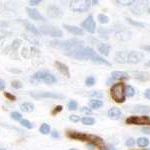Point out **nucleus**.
<instances>
[{
  "mask_svg": "<svg viewBox=\"0 0 150 150\" xmlns=\"http://www.w3.org/2000/svg\"><path fill=\"white\" fill-rule=\"evenodd\" d=\"M69 119L71 120L72 122H78L79 120H80V117H79V116H77V115H75V114H73V115H70L69 116Z\"/></svg>",
  "mask_w": 150,
  "mask_h": 150,
  "instance_id": "37998d69",
  "label": "nucleus"
},
{
  "mask_svg": "<svg viewBox=\"0 0 150 150\" xmlns=\"http://www.w3.org/2000/svg\"><path fill=\"white\" fill-rule=\"evenodd\" d=\"M89 106H90L92 109H98L103 106V102L99 99H92V100L89 102Z\"/></svg>",
  "mask_w": 150,
  "mask_h": 150,
  "instance_id": "393cba45",
  "label": "nucleus"
},
{
  "mask_svg": "<svg viewBox=\"0 0 150 150\" xmlns=\"http://www.w3.org/2000/svg\"><path fill=\"white\" fill-rule=\"evenodd\" d=\"M135 140L133 139V138H128L126 140V142H125V144H126V146H129V147H133L135 145Z\"/></svg>",
  "mask_w": 150,
  "mask_h": 150,
  "instance_id": "58836bf2",
  "label": "nucleus"
},
{
  "mask_svg": "<svg viewBox=\"0 0 150 150\" xmlns=\"http://www.w3.org/2000/svg\"><path fill=\"white\" fill-rule=\"evenodd\" d=\"M125 96H128V97H132V96H134L135 94V89L133 88L131 85H126L125 86Z\"/></svg>",
  "mask_w": 150,
  "mask_h": 150,
  "instance_id": "cd10ccee",
  "label": "nucleus"
},
{
  "mask_svg": "<svg viewBox=\"0 0 150 150\" xmlns=\"http://www.w3.org/2000/svg\"><path fill=\"white\" fill-rule=\"evenodd\" d=\"M26 11H27L28 15L30 18H32L33 20H41V21H44L45 19L43 17L42 15L38 12L36 9H33V8H30V7H28V8H26Z\"/></svg>",
  "mask_w": 150,
  "mask_h": 150,
  "instance_id": "ddd939ff",
  "label": "nucleus"
},
{
  "mask_svg": "<svg viewBox=\"0 0 150 150\" xmlns=\"http://www.w3.org/2000/svg\"><path fill=\"white\" fill-rule=\"evenodd\" d=\"M62 106L61 105H58V106H56V107L54 108V109L52 110V114L53 115H55V114H57V113H59L60 111H62Z\"/></svg>",
  "mask_w": 150,
  "mask_h": 150,
  "instance_id": "79ce46f5",
  "label": "nucleus"
},
{
  "mask_svg": "<svg viewBox=\"0 0 150 150\" xmlns=\"http://www.w3.org/2000/svg\"><path fill=\"white\" fill-rule=\"evenodd\" d=\"M11 118L13 120H16V121H19V120L21 121V119H22V115H21L19 112H17V111H13V112L11 113Z\"/></svg>",
  "mask_w": 150,
  "mask_h": 150,
  "instance_id": "72a5a7b5",
  "label": "nucleus"
},
{
  "mask_svg": "<svg viewBox=\"0 0 150 150\" xmlns=\"http://www.w3.org/2000/svg\"><path fill=\"white\" fill-rule=\"evenodd\" d=\"M111 78L114 80H127L129 79V74L125 71H113L111 73Z\"/></svg>",
  "mask_w": 150,
  "mask_h": 150,
  "instance_id": "4468645a",
  "label": "nucleus"
},
{
  "mask_svg": "<svg viewBox=\"0 0 150 150\" xmlns=\"http://www.w3.org/2000/svg\"><path fill=\"white\" fill-rule=\"evenodd\" d=\"M20 109L22 111H24V112L30 113L34 110V105L30 102H25V103H22L20 105Z\"/></svg>",
  "mask_w": 150,
  "mask_h": 150,
  "instance_id": "5701e85b",
  "label": "nucleus"
},
{
  "mask_svg": "<svg viewBox=\"0 0 150 150\" xmlns=\"http://www.w3.org/2000/svg\"><path fill=\"white\" fill-rule=\"evenodd\" d=\"M4 89H5V82L0 79V90H4Z\"/></svg>",
  "mask_w": 150,
  "mask_h": 150,
  "instance_id": "8fccbe9b",
  "label": "nucleus"
},
{
  "mask_svg": "<svg viewBox=\"0 0 150 150\" xmlns=\"http://www.w3.org/2000/svg\"><path fill=\"white\" fill-rule=\"evenodd\" d=\"M30 95L36 99L38 98H52V99H62L64 96L53 92H31Z\"/></svg>",
  "mask_w": 150,
  "mask_h": 150,
  "instance_id": "1a4fd4ad",
  "label": "nucleus"
},
{
  "mask_svg": "<svg viewBox=\"0 0 150 150\" xmlns=\"http://www.w3.org/2000/svg\"><path fill=\"white\" fill-rule=\"evenodd\" d=\"M144 96H145V98H147V99H149V100H150V89H146V90H145Z\"/></svg>",
  "mask_w": 150,
  "mask_h": 150,
  "instance_id": "de8ad7c7",
  "label": "nucleus"
},
{
  "mask_svg": "<svg viewBox=\"0 0 150 150\" xmlns=\"http://www.w3.org/2000/svg\"><path fill=\"white\" fill-rule=\"evenodd\" d=\"M98 51L100 52L101 55L108 56L110 52V46L106 43H99L98 44Z\"/></svg>",
  "mask_w": 150,
  "mask_h": 150,
  "instance_id": "412c9836",
  "label": "nucleus"
},
{
  "mask_svg": "<svg viewBox=\"0 0 150 150\" xmlns=\"http://www.w3.org/2000/svg\"><path fill=\"white\" fill-rule=\"evenodd\" d=\"M0 150H6L5 148H0Z\"/></svg>",
  "mask_w": 150,
  "mask_h": 150,
  "instance_id": "13d9d810",
  "label": "nucleus"
},
{
  "mask_svg": "<svg viewBox=\"0 0 150 150\" xmlns=\"http://www.w3.org/2000/svg\"><path fill=\"white\" fill-rule=\"evenodd\" d=\"M39 130L42 134L46 135V134H48V133H50V126L47 124V123H43V124L40 126Z\"/></svg>",
  "mask_w": 150,
  "mask_h": 150,
  "instance_id": "7c9ffc66",
  "label": "nucleus"
},
{
  "mask_svg": "<svg viewBox=\"0 0 150 150\" xmlns=\"http://www.w3.org/2000/svg\"><path fill=\"white\" fill-rule=\"evenodd\" d=\"M82 28H84L89 33H94L96 30V23L92 15H89L81 24Z\"/></svg>",
  "mask_w": 150,
  "mask_h": 150,
  "instance_id": "6e6552de",
  "label": "nucleus"
},
{
  "mask_svg": "<svg viewBox=\"0 0 150 150\" xmlns=\"http://www.w3.org/2000/svg\"><path fill=\"white\" fill-rule=\"evenodd\" d=\"M51 135H52L53 138H59V133H58L56 130H53L51 132Z\"/></svg>",
  "mask_w": 150,
  "mask_h": 150,
  "instance_id": "49530a36",
  "label": "nucleus"
},
{
  "mask_svg": "<svg viewBox=\"0 0 150 150\" xmlns=\"http://www.w3.org/2000/svg\"><path fill=\"white\" fill-rule=\"evenodd\" d=\"M20 123H21V125L22 126H24V127H26L27 129H32L33 127H34V125L32 124L29 120H27V119H21V121H20Z\"/></svg>",
  "mask_w": 150,
  "mask_h": 150,
  "instance_id": "473e14b6",
  "label": "nucleus"
},
{
  "mask_svg": "<svg viewBox=\"0 0 150 150\" xmlns=\"http://www.w3.org/2000/svg\"><path fill=\"white\" fill-rule=\"evenodd\" d=\"M107 32H108V31L106 30V29H104V28L99 29V33H100L101 37H104V36H105V38H107Z\"/></svg>",
  "mask_w": 150,
  "mask_h": 150,
  "instance_id": "c03bdc74",
  "label": "nucleus"
},
{
  "mask_svg": "<svg viewBox=\"0 0 150 150\" xmlns=\"http://www.w3.org/2000/svg\"><path fill=\"white\" fill-rule=\"evenodd\" d=\"M81 121H82V123H83L84 125H93L94 122H95V120H94V118H92V117L85 116V117L82 118Z\"/></svg>",
  "mask_w": 150,
  "mask_h": 150,
  "instance_id": "c756f323",
  "label": "nucleus"
},
{
  "mask_svg": "<svg viewBox=\"0 0 150 150\" xmlns=\"http://www.w3.org/2000/svg\"><path fill=\"white\" fill-rule=\"evenodd\" d=\"M137 145L139 147H147L149 145V139L146 137H139L137 139Z\"/></svg>",
  "mask_w": 150,
  "mask_h": 150,
  "instance_id": "a878e982",
  "label": "nucleus"
},
{
  "mask_svg": "<svg viewBox=\"0 0 150 150\" xmlns=\"http://www.w3.org/2000/svg\"><path fill=\"white\" fill-rule=\"evenodd\" d=\"M144 59V54L139 51H130L127 55V63L136 64Z\"/></svg>",
  "mask_w": 150,
  "mask_h": 150,
  "instance_id": "0eeeda50",
  "label": "nucleus"
},
{
  "mask_svg": "<svg viewBox=\"0 0 150 150\" xmlns=\"http://www.w3.org/2000/svg\"><path fill=\"white\" fill-rule=\"evenodd\" d=\"M121 114H122L121 110L117 107H112L108 110V116H109V118H111V119H113V120L119 119V118L121 117Z\"/></svg>",
  "mask_w": 150,
  "mask_h": 150,
  "instance_id": "6ab92c4d",
  "label": "nucleus"
},
{
  "mask_svg": "<svg viewBox=\"0 0 150 150\" xmlns=\"http://www.w3.org/2000/svg\"><path fill=\"white\" fill-rule=\"evenodd\" d=\"M127 55H128L127 51H118V52H116L114 59L117 63L125 64V63H127Z\"/></svg>",
  "mask_w": 150,
  "mask_h": 150,
  "instance_id": "2eb2a0df",
  "label": "nucleus"
},
{
  "mask_svg": "<svg viewBox=\"0 0 150 150\" xmlns=\"http://www.w3.org/2000/svg\"><path fill=\"white\" fill-rule=\"evenodd\" d=\"M135 79L139 81H147L150 79V74L147 73V72H136L135 73Z\"/></svg>",
  "mask_w": 150,
  "mask_h": 150,
  "instance_id": "4be33fe9",
  "label": "nucleus"
},
{
  "mask_svg": "<svg viewBox=\"0 0 150 150\" xmlns=\"http://www.w3.org/2000/svg\"><path fill=\"white\" fill-rule=\"evenodd\" d=\"M11 86L13 87V88H15V89H20V88H22V83H21L20 81H18V80H14V81H12L11 82Z\"/></svg>",
  "mask_w": 150,
  "mask_h": 150,
  "instance_id": "4c0bfd02",
  "label": "nucleus"
},
{
  "mask_svg": "<svg viewBox=\"0 0 150 150\" xmlns=\"http://www.w3.org/2000/svg\"><path fill=\"white\" fill-rule=\"evenodd\" d=\"M103 150H116V149L114 146H112V145H106V146H104Z\"/></svg>",
  "mask_w": 150,
  "mask_h": 150,
  "instance_id": "3c124183",
  "label": "nucleus"
},
{
  "mask_svg": "<svg viewBox=\"0 0 150 150\" xmlns=\"http://www.w3.org/2000/svg\"><path fill=\"white\" fill-rule=\"evenodd\" d=\"M68 109L69 110H76L77 108H78V104H77V102L75 100H71L68 102Z\"/></svg>",
  "mask_w": 150,
  "mask_h": 150,
  "instance_id": "c9c22d12",
  "label": "nucleus"
},
{
  "mask_svg": "<svg viewBox=\"0 0 150 150\" xmlns=\"http://www.w3.org/2000/svg\"><path fill=\"white\" fill-rule=\"evenodd\" d=\"M80 112L86 113V114H90V113H92V110H91V108H88V107H81Z\"/></svg>",
  "mask_w": 150,
  "mask_h": 150,
  "instance_id": "ea45409f",
  "label": "nucleus"
},
{
  "mask_svg": "<svg viewBox=\"0 0 150 150\" xmlns=\"http://www.w3.org/2000/svg\"><path fill=\"white\" fill-rule=\"evenodd\" d=\"M20 43H21L20 40H15L13 42V45H12V46H13V48H18L19 47V44H20Z\"/></svg>",
  "mask_w": 150,
  "mask_h": 150,
  "instance_id": "09e8293b",
  "label": "nucleus"
},
{
  "mask_svg": "<svg viewBox=\"0 0 150 150\" xmlns=\"http://www.w3.org/2000/svg\"><path fill=\"white\" fill-rule=\"evenodd\" d=\"M70 150H77V149H74V148H72V149H70Z\"/></svg>",
  "mask_w": 150,
  "mask_h": 150,
  "instance_id": "bf43d9fd",
  "label": "nucleus"
},
{
  "mask_svg": "<svg viewBox=\"0 0 150 150\" xmlns=\"http://www.w3.org/2000/svg\"><path fill=\"white\" fill-rule=\"evenodd\" d=\"M147 150H150V149H147Z\"/></svg>",
  "mask_w": 150,
  "mask_h": 150,
  "instance_id": "052dcab7",
  "label": "nucleus"
},
{
  "mask_svg": "<svg viewBox=\"0 0 150 150\" xmlns=\"http://www.w3.org/2000/svg\"><path fill=\"white\" fill-rule=\"evenodd\" d=\"M141 48L143 50H145V51H147V52L150 53V45H142Z\"/></svg>",
  "mask_w": 150,
  "mask_h": 150,
  "instance_id": "864d4df0",
  "label": "nucleus"
},
{
  "mask_svg": "<svg viewBox=\"0 0 150 150\" xmlns=\"http://www.w3.org/2000/svg\"><path fill=\"white\" fill-rule=\"evenodd\" d=\"M91 3L93 4V5H96V4H98V1L96 0V1H91Z\"/></svg>",
  "mask_w": 150,
  "mask_h": 150,
  "instance_id": "4d7b16f0",
  "label": "nucleus"
},
{
  "mask_svg": "<svg viewBox=\"0 0 150 150\" xmlns=\"http://www.w3.org/2000/svg\"><path fill=\"white\" fill-rule=\"evenodd\" d=\"M127 124H136V125H143L150 123L149 116H130L126 119Z\"/></svg>",
  "mask_w": 150,
  "mask_h": 150,
  "instance_id": "423d86ee",
  "label": "nucleus"
},
{
  "mask_svg": "<svg viewBox=\"0 0 150 150\" xmlns=\"http://www.w3.org/2000/svg\"><path fill=\"white\" fill-rule=\"evenodd\" d=\"M55 65H56L57 69L59 70V71L61 72L62 74H64L66 77H69L70 76L68 67H67L64 63H61L60 61H56V62H55Z\"/></svg>",
  "mask_w": 150,
  "mask_h": 150,
  "instance_id": "aec40b11",
  "label": "nucleus"
},
{
  "mask_svg": "<svg viewBox=\"0 0 150 150\" xmlns=\"http://www.w3.org/2000/svg\"><path fill=\"white\" fill-rule=\"evenodd\" d=\"M85 84L87 86H93L95 84V78L93 76H89L85 79Z\"/></svg>",
  "mask_w": 150,
  "mask_h": 150,
  "instance_id": "e433bc0d",
  "label": "nucleus"
},
{
  "mask_svg": "<svg viewBox=\"0 0 150 150\" xmlns=\"http://www.w3.org/2000/svg\"><path fill=\"white\" fill-rule=\"evenodd\" d=\"M43 82L46 84H52V83H55L56 82V78H55V76L51 73H48L46 76L44 77V79H43Z\"/></svg>",
  "mask_w": 150,
  "mask_h": 150,
  "instance_id": "bb28decb",
  "label": "nucleus"
},
{
  "mask_svg": "<svg viewBox=\"0 0 150 150\" xmlns=\"http://www.w3.org/2000/svg\"><path fill=\"white\" fill-rule=\"evenodd\" d=\"M116 36H117L118 39H120L122 41H127V40L131 39V32L121 26V28L119 27L116 30Z\"/></svg>",
  "mask_w": 150,
  "mask_h": 150,
  "instance_id": "9d476101",
  "label": "nucleus"
},
{
  "mask_svg": "<svg viewBox=\"0 0 150 150\" xmlns=\"http://www.w3.org/2000/svg\"><path fill=\"white\" fill-rule=\"evenodd\" d=\"M126 20L128 21V23H130L132 26H135V27H138V28H143L145 27V24L142 23V22H138V21H135L133 19L129 18V17H126Z\"/></svg>",
  "mask_w": 150,
  "mask_h": 150,
  "instance_id": "c85d7f7f",
  "label": "nucleus"
},
{
  "mask_svg": "<svg viewBox=\"0 0 150 150\" xmlns=\"http://www.w3.org/2000/svg\"><path fill=\"white\" fill-rule=\"evenodd\" d=\"M67 56L73 57L75 59H78V60H91L93 63L96 64H104V65H107V66H110L111 65L110 62H108L103 57L98 55L97 53L94 51V49H92L91 47H85L84 45L76 48L71 53H69Z\"/></svg>",
  "mask_w": 150,
  "mask_h": 150,
  "instance_id": "f257e3e1",
  "label": "nucleus"
},
{
  "mask_svg": "<svg viewBox=\"0 0 150 150\" xmlns=\"http://www.w3.org/2000/svg\"><path fill=\"white\" fill-rule=\"evenodd\" d=\"M91 6V1L88 0H73L70 2V8L75 12H86Z\"/></svg>",
  "mask_w": 150,
  "mask_h": 150,
  "instance_id": "7ed1b4c3",
  "label": "nucleus"
},
{
  "mask_svg": "<svg viewBox=\"0 0 150 150\" xmlns=\"http://www.w3.org/2000/svg\"><path fill=\"white\" fill-rule=\"evenodd\" d=\"M89 96L90 97H94L95 99H98V98H103V93L99 92V91H91L90 93H89Z\"/></svg>",
  "mask_w": 150,
  "mask_h": 150,
  "instance_id": "f704fd0d",
  "label": "nucleus"
},
{
  "mask_svg": "<svg viewBox=\"0 0 150 150\" xmlns=\"http://www.w3.org/2000/svg\"><path fill=\"white\" fill-rule=\"evenodd\" d=\"M40 32L43 33L45 35H49L51 37H61L62 36V31L60 30L58 27H54V26L50 25H44L40 27Z\"/></svg>",
  "mask_w": 150,
  "mask_h": 150,
  "instance_id": "20e7f679",
  "label": "nucleus"
},
{
  "mask_svg": "<svg viewBox=\"0 0 150 150\" xmlns=\"http://www.w3.org/2000/svg\"><path fill=\"white\" fill-rule=\"evenodd\" d=\"M41 0H30L29 1V4H30L31 6H34V5H37V4H40Z\"/></svg>",
  "mask_w": 150,
  "mask_h": 150,
  "instance_id": "a18cd8bd",
  "label": "nucleus"
},
{
  "mask_svg": "<svg viewBox=\"0 0 150 150\" xmlns=\"http://www.w3.org/2000/svg\"><path fill=\"white\" fill-rule=\"evenodd\" d=\"M97 18H98V21L101 24H107L109 22V18H108V16H106L105 14H99Z\"/></svg>",
  "mask_w": 150,
  "mask_h": 150,
  "instance_id": "2f4dec72",
  "label": "nucleus"
},
{
  "mask_svg": "<svg viewBox=\"0 0 150 150\" xmlns=\"http://www.w3.org/2000/svg\"><path fill=\"white\" fill-rule=\"evenodd\" d=\"M149 8L148 4H147V2H144V1H134L133 2V4L131 6H130V10L133 14H135V15H140V14H142L143 12L147 11Z\"/></svg>",
  "mask_w": 150,
  "mask_h": 150,
  "instance_id": "39448f33",
  "label": "nucleus"
},
{
  "mask_svg": "<svg viewBox=\"0 0 150 150\" xmlns=\"http://www.w3.org/2000/svg\"><path fill=\"white\" fill-rule=\"evenodd\" d=\"M22 23L25 25V27L27 30H29L30 32H32V33H34V34H39V30H38L37 28L35 27L33 24H31L30 22H28V21H26V20H24L22 21Z\"/></svg>",
  "mask_w": 150,
  "mask_h": 150,
  "instance_id": "b1692460",
  "label": "nucleus"
},
{
  "mask_svg": "<svg viewBox=\"0 0 150 150\" xmlns=\"http://www.w3.org/2000/svg\"><path fill=\"white\" fill-rule=\"evenodd\" d=\"M4 95H5V97H7L9 99V100H11V101H14V100H16V97L13 95V94H11V93H9V92H4Z\"/></svg>",
  "mask_w": 150,
  "mask_h": 150,
  "instance_id": "a19ab883",
  "label": "nucleus"
},
{
  "mask_svg": "<svg viewBox=\"0 0 150 150\" xmlns=\"http://www.w3.org/2000/svg\"><path fill=\"white\" fill-rule=\"evenodd\" d=\"M142 132L145 134H150V127H143L142 128Z\"/></svg>",
  "mask_w": 150,
  "mask_h": 150,
  "instance_id": "603ef678",
  "label": "nucleus"
},
{
  "mask_svg": "<svg viewBox=\"0 0 150 150\" xmlns=\"http://www.w3.org/2000/svg\"><path fill=\"white\" fill-rule=\"evenodd\" d=\"M132 112L140 113V114H148V113H150V106L138 104V105H136V106L133 107Z\"/></svg>",
  "mask_w": 150,
  "mask_h": 150,
  "instance_id": "a211bd4d",
  "label": "nucleus"
},
{
  "mask_svg": "<svg viewBox=\"0 0 150 150\" xmlns=\"http://www.w3.org/2000/svg\"><path fill=\"white\" fill-rule=\"evenodd\" d=\"M67 136L74 140H80V141H88V135L83 132L78 131H67Z\"/></svg>",
  "mask_w": 150,
  "mask_h": 150,
  "instance_id": "9b49d317",
  "label": "nucleus"
},
{
  "mask_svg": "<svg viewBox=\"0 0 150 150\" xmlns=\"http://www.w3.org/2000/svg\"><path fill=\"white\" fill-rule=\"evenodd\" d=\"M63 27L66 29L67 31H69L70 33L77 36H83L84 35V31L82 30L81 28L77 27V26H72V25H67V24H64Z\"/></svg>",
  "mask_w": 150,
  "mask_h": 150,
  "instance_id": "dca6fc26",
  "label": "nucleus"
},
{
  "mask_svg": "<svg viewBox=\"0 0 150 150\" xmlns=\"http://www.w3.org/2000/svg\"><path fill=\"white\" fill-rule=\"evenodd\" d=\"M87 148H88L89 150H94V149L96 148V147L94 146L92 143H88V144H87Z\"/></svg>",
  "mask_w": 150,
  "mask_h": 150,
  "instance_id": "5fc2aeb1",
  "label": "nucleus"
},
{
  "mask_svg": "<svg viewBox=\"0 0 150 150\" xmlns=\"http://www.w3.org/2000/svg\"><path fill=\"white\" fill-rule=\"evenodd\" d=\"M125 85L124 83L120 82V83H115L114 85H112L110 89V94L111 97H112L113 100L117 103H123L126 99V96H125Z\"/></svg>",
  "mask_w": 150,
  "mask_h": 150,
  "instance_id": "f03ea898",
  "label": "nucleus"
},
{
  "mask_svg": "<svg viewBox=\"0 0 150 150\" xmlns=\"http://www.w3.org/2000/svg\"><path fill=\"white\" fill-rule=\"evenodd\" d=\"M48 73H49V72L46 71V70H40V71H37L30 78V82H32V83H39V82L43 81L44 77L46 76Z\"/></svg>",
  "mask_w": 150,
  "mask_h": 150,
  "instance_id": "f8f14e48",
  "label": "nucleus"
},
{
  "mask_svg": "<svg viewBox=\"0 0 150 150\" xmlns=\"http://www.w3.org/2000/svg\"><path fill=\"white\" fill-rule=\"evenodd\" d=\"M145 66H147V67H150V60H148V61L145 63Z\"/></svg>",
  "mask_w": 150,
  "mask_h": 150,
  "instance_id": "6e6d98bb",
  "label": "nucleus"
},
{
  "mask_svg": "<svg viewBox=\"0 0 150 150\" xmlns=\"http://www.w3.org/2000/svg\"><path fill=\"white\" fill-rule=\"evenodd\" d=\"M47 13H48V15H49L50 17H52V18H58V17H60V16L62 15L61 10H60L58 7L54 6V5H50L49 7H48Z\"/></svg>",
  "mask_w": 150,
  "mask_h": 150,
  "instance_id": "f3484780",
  "label": "nucleus"
}]
</instances>
